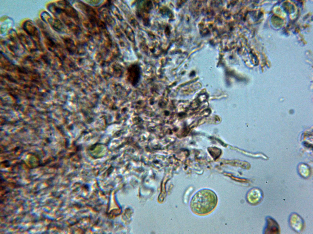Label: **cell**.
<instances>
[{
	"mask_svg": "<svg viewBox=\"0 0 313 234\" xmlns=\"http://www.w3.org/2000/svg\"><path fill=\"white\" fill-rule=\"evenodd\" d=\"M217 201V195L214 191L209 189H203L197 192L193 197L191 208L197 214H206L214 209Z\"/></svg>",
	"mask_w": 313,
	"mask_h": 234,
	"instance_id": "cell-1",
	"label": "cell"
},
{
	"mask_svg": "<svg viewBox=\"0 0 313 234\" xmlns=\"http://www.w3.org/2000/svg\"><path fill=\"white\" fill-rule=\"evenodd\" d=\"M37 23L41 30L43 42L46 48L50 51L57 55L61 51V46L57 40L41 21H38Z\"/></svg>",
	"mask_w": 313,
	"mask_h": 234,
	"instance_id": "cell-2",
	"label": "cell"
},
{
	"mask_svg": "<svg viewBox=\"0 0 313 234\" xmlns=\"http://www.w3.org/2000/svg\"><path fill=\"white\" fill-rule=\"evenodd\" d=\"M22 28L35 43L38 50L43 51L39 30L34 23L30 20H26L23 23Z\"/></svg>",
	"mask_w": 313,
	"mask_h": 234,
	"instance_id": "cell-3",
	"label": "cell"
},
{
	"mask_svg": "<svg viewBox=\"0 0 313 234\" xmlns=\"http://www.w3.org/2000/svg\"><path fill=\"white\" fill-rule=\"evenodd\" d=\"M42 20L55 31L62 33L64 30V27L60 21L56 17H54L46 11H42L40 14Z\"/></svg>",
	"mask_w": 313,
	"mask_h": 234,
	"instance_id": "cell-4",
	"label": "cell"
},
{
	"mask_svg": "<svg viewBox=\"0 0 313 234\" xmlns=\"http://www.w3.org/2000/svg\"><path fill=\"white\" fill-rule=\"evenodd\" d=\"M17 34L20 43L25 50L30 52L38 50L35 43L27 35L22 32Z\"/></svg>",
	"mask_w": 313,
	"mask_h": 234,
	"instance_id": "cell-5",
	"label": "cell"
},
{
	"mask_svg": "<svg viewBox=\"0 0 313 234\" xmlns=\"http://www.w3.org/2000/svg\"><path fill=\"white\" fill-rule=\"evenodd\" d=\"M289 222L291 228L294 231L300 232L303 229L304 222L302 218L295 213H292L290 215Z\"/></svg>",
	"mask_w": 313,
	"mask_h": 234,
	"instance_id": "cell-6",
	"label": "cell"
},
{
	"mask_svg": "<svg viewBox=\"0 0 313 234\" xmlns=\"http://www.w3.org/2000/svg\"><path fill=\"white\" fill-rule=\"evenodd\" d=\"M263 197V193L260 189L253 188L250 189L246 195L248 202L252 205H256L260 202Z\"/></svg>",
	"mask_w": 313,
	"mask_h": 234,
	"instance_id": "cell-7",
	"label": "cell"
},
{
	"mask_svg": "<svg viewBox=\"0 0 313 234\" xmlns=\"http://www.w3.org/2000/svg\"><path fill=\"white\" fill-rule=\"evenodd\" d=\"M266 225L264 229V234H278L280 231L279 226L277 222L272 218L267 217Z\"/></svg>",
	"mask_w": 313,
	"mask_h": 234,
	"instance_id": "cell-8",
	"label": "cell"
},
{
	"mask_svg": "<svg viewBox=\"0 0 313 234\" xmlns=\"http://www.w3.org/2000/svg\"><path fill=\"white\" fill-rule=\"evenodd\" d=\"M299 172L300 175L304 178H308L310 175V170L307 165H300L299 168Z\"/></svg>",
	"mask_w": 313,
	"mask_h": 234,
	"instance_id": "cell-9",
	"label": "cell"
}]
</instances>
